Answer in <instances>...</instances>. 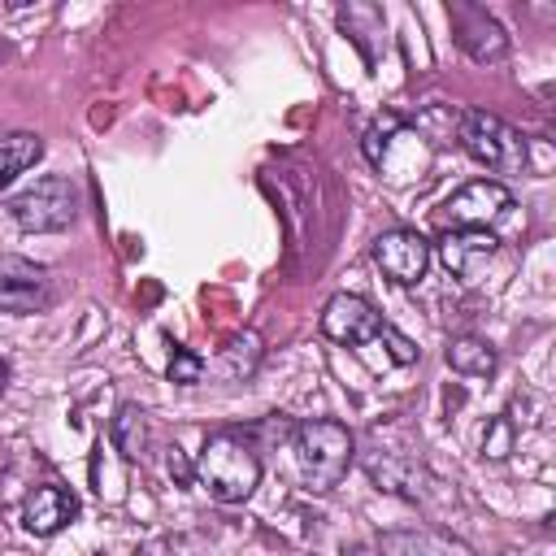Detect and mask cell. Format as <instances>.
<instances>
[{"label":"cell","mask_w":556,"mask_h":556,"mask_svg":"<svg viewBox=\"0 0 556 556\" xmlns=\"http://www.w3.org/2000/svg\"><path fill=\"white\" fill-rule=\"evenodd\" d=\"M195 482L217 504H243L261 482L256 443L243 430H213L195 452Z\"/></svg>","instance_id":"1"},{"label":"cell","mask_w":556,"mask_h":556,"mask_svg":"<svg viewBox=\"0 0 556 556\" xmlns=\"http://www.w3.org/2000/svg\"><path fill=\"white\" fill-rule=\"evenodd\" d=\"M291 439H295V460H300V478L308 491H334L356 460V439L334 417L300 421Z\"/></svg>","instance_id":"2"},{"label":"cell","mask_w":556,"mask_h":556,"mask_svg":"<svg viewBox=\"0 0 556 556\" xmlns=\"http://www.w3.org/2000/svg\"><path fill=\"white\" fill-rule=\"evenodd\" d=\"M456 143L495 174H521L526 169V139L486 109H465L456 117Z\"/></svg>","instance_id":"3"},{"label":"cell","mask_w":556,"mask_h":556,"mask_svg":"<svg viewBox=\"0 0 556 556\" xmlns=\"http://www.w3.org/2000/svg\"><path fill=\"white\" fill-rule=\"evenodd\" d=\"M9 217L26 230V235H52L74 226L78 217V187L65 174H43L35 178L26 191H17L9 200Z\"/></svg>","instance_id":"4"},{"label":"cell","mask_w":556,"mask_h":556,"mask_svg":"<svg viewBox=\"0 0 556 556\" xmlns=\"http://www.w3.org/2000/svg\"><path fill=\"white\" fill-rule=\"evenodd\" d=\"M513 208V191L500 178H473L443 200V230H491Z\"/></svg>","instance_id":"5"},{"label":"cell","mask_w":556,"mask_h":556,"mask_svg":"<svg viewBox=\"0 0 556 556\" xmlns=\"http://www.w3.org/2000/svg\"><path fill=\"white\" fill-rule=\"evenodd\" d=\"M447 22H452L456 48H460L469 61L491 65V61H504V56H508V30H504L482 4L456 0V4H447Z\"/></svg>","instance_id":"6"},{"label":"cell","mask_w":556,"mask_h":556,"mask_svg":"<svg viewBox=\"0 0 556 556\" xmlns=\"http://www.w3.org/2000/svg\"><path fill=\"white\" fill-rule=\"evenodd\" d=\"M52 304V274L26 256H0V313L30 317Z\"/></svg>","instance_id":"7"},{"label":"cell","mask_w":556,"mask_h":556,"mask_svg":"<svg viewBox=\"0 0 556 556\" xmlns=\"http://www.w3.org/2000/svg\"><path fill=\"white\" fill-rule=\"evenodd\" d=\"M374 265L400 282V287H413L426 278V265H430V243L426 235L408 230V226H395V230H382L374 239Z\"/></svg>","instance_id":"8"},{"label":"cell","mask_w":556,"mask_h":556,"mask_svg":"<svg viewBox=\"0 0 556 556\" xmlns=\"http://www.w3.org/2000/svg\"><path fill=\"white\" fill-rule=\"evenodd\" d=\"M378 326H382V317L374 313V304L365 295H352V291L330 295L321 308V334L330 343H348V348L369 343V339H378Z\"/></svg>","instance_id":"9"},{"label":"cell","mask_w":556,"mask_h":556,"mask_svg":"<svg viewBox=\"0 0 556 556\" xmlns=\"http://www.w3.org/2000/svg\"><path fill=\"white\" fill-rule=\"evenodd\" d=\"M78 517V500L74 491H65L61 482H39L26 504H22V526L35 534V539H52L56 530H65L70 521Z\"/></svg>","instance_id":"10"},{"label":"cell","mask_w":556,"mask_h":556,"mask_svg":"<svg viewBox=\"0 0 556 556\" xmlns=\"http://www.w3.org/2000/svg\"><path fill=\"white\" fill-rule=\"evenodd\" d=\"M378 556H473V547L447 530L413 526V530H387L378 539Z\"/></svg>","instance_id":"11"},{"label":"cell","mask_w":556,"mask_h":556,"mask_svg":"<svg viewBox=\"0 0 556 556\" xmlns=\"http://www.w3.org/2000/svg\"><path fill=\"white\" fill-rule=\"evenodd\" d=\"M434 248L452 278H473V269L500 248V239L491 230H443Z\"/></svg>","instance_id":"12"},{"label":"cell","mask_w":556,"mask_h":556,"mask_svg":"<svg viewBox=\"0 0 556 556\" xmlns=\"http://www.w3.org/2000/svg\"><path fill=\"white\" fill-rule=\"evenodd\" d=\"M256 365H261V334H256V330H239V334H230V339L222 343V352H217V374H222L226 382H243V378H252Z\"/></svg>","instance_id":"13"},{"label":"cell","mask_w":556,"mask_h":556,"mask_svg":"<svg viewBox=\"0 0 556 556\" xmlns=\"http://www.w3.org/2000/svg\"><path fill=\"white\" fill-rule=\"evenodd\" d=\"M443 361H447L456 374H465V378H486V374H495V365H500L495 348H491L486 339H478V334H456V339H447Z\"/></svg>","instance_id":"14"},{"label":"cell","mask_w":556,"mask_h":556,"mask_svg":"<svg viewBox=\"0 0 556 556\" xmlns=\"http://www.w3.org/2000/svg\"><path fill=\"white\" fill-rule=\"evenodd\" d=\"M109 439L126 460H143L148 456V413L139 404H122L109 421Z\"/></svg>","instance_id":"15"},{"label":"cell","mask_w":556,"mask_h":556,"mask_svg":"<svg viewBox=\"0 0 556 556\" xmlns=\"http://www.w3.org/2000/svg\"><path fill=\"white\" fill-rule=\"evenodd\" d=\"M43 156V139L30 130H13L0 139V187H9L17 174H26Z\"/></svg>","instance_id":"16"},{"label":"cell","mask_w":556,"mask_h":556,"mask_svg":"<svg viewBox=\"0 0 556 556\" xmlns=\"http://www.w3.org/2000/svg\"><path fill=\"white\" fill-rule=\"evenodd\" d=\"M200 378H204V356H195V352H187V348H174V356H169V382L195 387Z\"/></svg>","instance_id":"17"},{"label":"cell","mask_w":556,"mask_h":556,"mask_svg":"<svg viewBox=\"0 0 556 556\" xmlns=\"http://www.w3.org/2000/svg\"><path fill=\"white\" fill-rule=\"evenodd\" d=\"M378 339L391 348V361H395V365H413V361H417V348H413L395 326H387V321H382V326H378Z\"/></svg>","instance_id":"18"},{"label":"cell","mask_w":556,"mask_h":556,"mask_svg":"<svg viewBox=\"0 0 556 556\" xmlns=\"http://www.w3.org/2000/svg\"><path fill=\"white\" fill-rule=\"evenodd\" d=\"M165 469H169V478H174L178 486H191V482H195V460H187L178 447L165 452Z\"/></svg>","instance_id":"19"},{"label":"cell","mask_w":556,"mask_h":556,"mask_svg":"<svg viewBox=\"0 0 556 556\" xmlns=\"http://www.w3.org/2000/svg\"><path fill=\"white\" fill-rule=\"evenodd\" d=\"M348 556H378V547H369V543H356V547H348Z\"/></svg>","instance_id":"20"},{"label":"cell","mask_w":556,"mask_h":556,"mask_svg":"<svg viewBox=\"0 0 556 556\" xmlns=\"http://www.w3.org/2000/svg\"><path fill=\"white\" fill-rule=\"evenodd\" d=\"M4 387H9V365L0 361V395H4Z\"/></svg>","instance_id":"21"},{"label":"cell","mask_w":556,"mask_h":556,"mask_svg":"<svg viewBox=\"0 0 556 556\" xmlns=\"http://www.w3.org/2000/svg\"><path fill=\"white\" fill-rule=\"evenodd\" d=\"M500 556H521V552H500Z\"/></svg>","instance_id":"22"},{"label":"cell","mask_w":556,"mask_h":556,"mask_svg":"<svg viewBox=\"0 0 556 556\" xmlns=\"http://www.w3.org/2000/svg\"><path fill=\"white\" fill-rule=\"evenodd\" d=\"M0 61H4V48H0Z\"/></svg>","instance_id":"23"}]
</instances>
